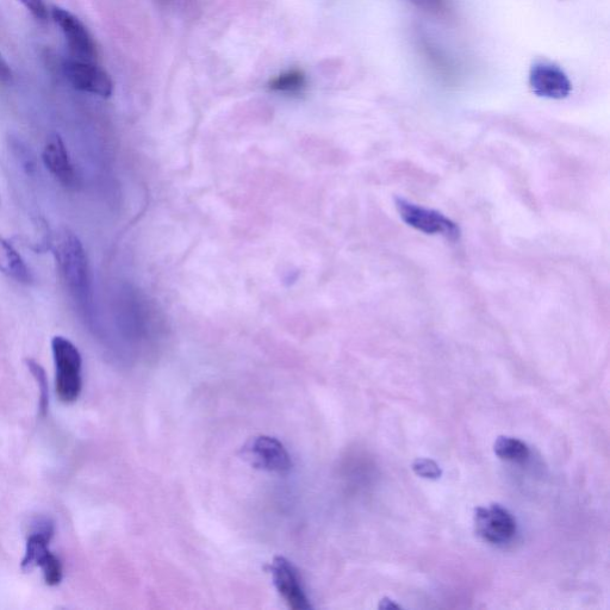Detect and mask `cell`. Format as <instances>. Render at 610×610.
Returning a JSON list of instances; mask_svg holds the SVG:
<instances>
[{"label": "cell", "mask_w": 610, "mask_h": 610, "mask_svg": "<svg viewBox=\"0 0 610 610\" xmlns=\"http://www.w3.org/2000/svg\"><path fill=\"white\" fill-rule=\"evenodd\" d=\"M55 257L64 282L74 300L87 307L91 303L89 261L82 242L70 230H64L55 244Z\"/></svg>", "instance_id": "6da1fadb"}, {"label": "cell", "mask_w": 610, "mask_h": 610, "mask_svg": "<svg viewBox=\"0 0 610 610\" xmlns=\"http://www.w3.org/2000/svg\"><path fill=\"white\" fill-rule=\"evenodd\" d=\"M52 351L56 367V395L62 403H74L83 390L82 356L76 345L64 336L53 338Z\"/></svg>", "instance_id": "7a4b0ae2"}, {"label": "cell", "mask_w": 610, "mask_h": 610, "mask_svg": "<svg viewBox=\"0 0 610 610\" xmlns=\"http://www.w3.org/2000/svg\"><path fill=\"white\" fill-rule=\"evenodd\" d=\"M396 208L401 219L420 232L428 235H443L446 239L456 241L460 238V228L456 222L447 219L437 210L427 209L407 201L402 197L395 199Z\"/></svg>", "instance_id": "3957f363"}, {"label": "cell", "mask_w": 610, "mask_h": 610, "mask_svg": "<svg viewBox=\"0 0 610 610\" xmlns=\"http://www.w3.org/2000/svg\"><path fill=\"white\" fill-rule=\"evenodd\" d=\"M242 456L255 469L276 473H286L292 468L291 457L286 448L275 438H253L242 447Z\"/></svg>", "instance_id": "277c9868"}, {"label": "cell", "mask_w": 610, "mask_h": 610, "mask_svg": "<svg viewBox=\"0 0 610 610\" xmlns=\"http://www.w3.org/2000/svg\"><path fill=\"white\" fill-rule=\"evenodd\" d=\"M475 527L479 537L495 545L508 543L516 533L514 516L500 504H491L489 508H477Z\"/></svg>", "instance_id": "5b68a950"}, {"label": "cell", "mask_w": 610, "mask_h": 610, "mask_svg": "<svg viewBox=\"0 0 610 610\" xmlns=\"http://www.w3.org/2000/svg\"><path fill=\"white\" fill-rule=\"evenodd\" d=\"M65 76L77 90L103 98L111 96L114 84L107 72L95 62L68 60L64 65Z\"/></svg>", "instance_id": "8992f818"}, {"label": "cell", "mask_w": 610, "mask_h": 610, "mask_svg": "<svg viewBox=\"0 0 610 610\" xmlns=\"http://www.w3.org/2000/svg\"><path fill=\"white\" fill-rule=\"evenodd\" d=\"M529 85L535 95L547 99H564L572 90V85L566 73L549 61H538L529 72Z\"/></svg>", "instance_id": "52a82bcc"}, {"label": "cell", "mask_w": 610, "mask_h": 610, "mask_svg": "<svg viewBox=\"0 0 610 610\" xmlns=\"http://www.w3.org/2000/svg\"><path fill=\"white\" fill-rule=\"evenodd\" d=\"M52 16L64 33L73 55L78 60L95 62L97 58L96 43L83 22L71 14L70 11L61 8H53Z\"/></svg>", "instance_id": "ba28073f"}, {"label": "cell", "mask_w": 610, "mask_h": 610, "mask_svg": "<svg viewBox=\"0 0 610 610\" xmlns=\"http://www.w3.org/2000/svg\"><path fill=\"white\" fill-rule=\"evenodd\" d=\"M273 583L289 607L295 610L311 608L310 601L303 589L301 577L295 566L284 557H276L269 566Z\"/></svg>", "instance_id": "9c48e42d"}, {"label": "cell", "mask_w": 610, "mask_h": 610, "mask_svg": "<svg viewBox=\"0 0 610 610\" xmlns=\"http://www.w3.org/2000/svg\"><path fill=\"white\" fill-rule=\"evenodd\" d=\"M43 163L47 170L53 174L59 183L65 188L74 189L78 185V176L74 168L70 155H68L64 141L58 134H54L48 139L45 149H43Z\"/></svg>", "instance_id": "30bf717a"}, {"label": "cell", "mask_w": 610, "mask_h": 610, "mask_svg": "<svg viewBox=\"0 0 610 610\" xmlns=\"http://www.w3.org/2000/svg\"><path fill=\"white\" fill-rule=\"evenodd\" d=\"M54 524L51 520L43 519L37 522L35 531L29 535L26 553L22 559L21 568L23 572H31L39 568L43 558L49 552V544L54 535Z\"/></svg>", "instance_id": "8fae6325"}, {"label": "cell", "mask_w": 610, "mask_h": 610, "mask_svg": "<svg viewBox=\"0 0 610 610\" xmlns=\"http://www.w3.org/2000/svg\"><path fill=\"white\" fill-rule=\"evenodd\" d=\"M419 47L427 66L441 82H456L459 74L457 65L443 48L428 37H420Z\"/></svg>", "instance_id": "7c38bea8"}, {"label": "cell", "mask_w": 610, "mask_h": 610, "mask_svg": "<svg viewBox=\"0 0 610 610\" xmlns=\"http://www.w3.org/2000/svg\"><path fill=\"white\" fill-rule=\"evenodd\" d=\"M0 272L18 283L30 284L33 282V276H31L26 261L3 236H0Z\"/></svg>", "instance_id": "4fadbf2b"}, {"label": "cell", "mask_w": 610, "mask_h": 610, "mask_svg": "<svg viewBox=\"0 0 610 610\" xmlns=\"http://www.w3.org/2000/svg\"><path fill=\"white\" fill-rule=\"evenodd\" d=\"M494 451L502 460L513 463H525L529 458V448L521 440L510 437H499L495 441Z\"/></svg>", "instance_id": "5bb4252c"}, {"label": "cell", "mask_w": 610, "mask_h": 610, "mask_svg": "<svg viewBox=\"0 0 610 610\" xmlns=\"http://www.w3.org/2000/svg\"><path fill=\"white\" fill-rule=\"evenodd\" d=\"M307 83L304 73L292 70L273 78L269 84L270 89L277 92L295 93L301 91Z\"/></svg>", "instance_id": "9a60e30c"}, {"label": "cell", "mask_w": 610, "mask_h": 610, "mask_svg": "<svg viewBox=\"0 0 610 610\" xmlns=\"http://www.w3.org/2000/svg\"><path fill=\"white\" fill-rule=\"evenodd\" d=\"M26 364L28 369L35 378L37 387L40 389V412L42 416H46L49 408V390L48 379L45 369L33 359H27Z\"/></svg>", "instance_id": "2e32d148"}, {"label": "cell", "mask_w": 610, "mask_h": 610, "mask_svg": "<svg viewBox=\"0 0 610 610\" xmlns=\"http://www.w3.org/2000/svg\"><path fill=\"white\" fill-rule=\"evenodd\" d=\"M39 568L42 570L43 577H45V581L48 585L55 587V585L61 583L62 577H64V570H62L60 559L56 557L54 553L49 552L48 555L43 558Z\"/></svg>", "instance_id": "e0dca14e"}, {"label": "cell", "mask_w": 610, "mask_h": 610, "mask_svg": "<svg viewBox=\"0 0 610 610\" xmlns=\"http://www.w3.org/2000/svg\"><path fill=\"white\" fill-rule=\"evenodd\" d=\"M11 149L14 151L18 163L23 166L27 173L31 174L36 171V159L34 153L31 152V149L24 146L23 143L18 140L11 141Z\"/></svg>", "instance_id": "ac0fdd59"}, {"label": "cell", "mask_w": 610, "mask_h": 610, "mask_svg": "<svg viewBox=\"0 0 610 610\" xmlns=\"http://www.w3.org/2000/svg\"><path fill=\"white\" fill-rule=\"evenodd\" d=\"M413 470L417 476L432 479V481H437V479L443 476V470H441L440 466L432 459H416L413 463Z\"/></svg>", "instance_id": "d6986e66"}, {"label": "cell", "mask_w": 610, "mask_h": 610, "mask_svg": "<svg viewBox=\"0 0 610 610\" xmlns=\"http://www.w3.org/2000/svg\"><path fill=\"white\" fill-rule=\"evenodd\" d=\"M26 6L36 20L45 22L48 20V8L45 0H20Z\"/></svg>", "instance_id": "ffe728a7"}, {"label": "cell", "mask_w": 610, "mask_h": 610, "mask_svg": "<svg viewBox=\"0 0 610 610\" xmlns=\"http://www.w3.org/2000/svg\"><path fill=\"white\" fill-rule=\"evenodd\" d=\"M410 2L432 14H443L448 10V4H450V0H410Z\"/></svg>", "instance_id": "44dd1931"}, {"label": "cell", "mask_w": 610, "mask_h": 610, "mask_svg": "<svg viewBox=\"0 0 610 610\" xmlns=\"http://www.w3.org/2000/svg\"><path fill=\"white\" fill-rule=\"evenodd\" d=\"M12 82V71L3 55L0 54V84H10Z\"/></svg>", "instance_id": "7402d4cb"}, {"label": "cell", "mask_w": 610, "mask_h": 610, "mask_svg": "<svg viewBox=\"0 0 610 610\" xmlns=\"http://www.w3.org/2000/svg\"><path fill=\"white\" fill-rule=\"evenodd\" d=\"M379 608L382 609H400L401 607L396 605V603L392 600L389 599H383L381 601V605H379Z\"/></svg>", "instance_id": "603a6c76"}]
</instances>
